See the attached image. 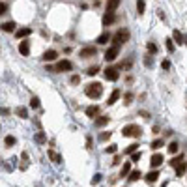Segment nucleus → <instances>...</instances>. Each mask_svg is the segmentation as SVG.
<instances>
[{"label": "nucleus", "mask_w": 187, "mask_h": 187, "mask_svg": "<svg viewBox=\"0 0 187 187\" xmlns=\"http://www.w3.org/2000/svg\"><path fill=\"white\" fill-rule=\"evenodd\" d=\"M144 10H146V2H144V0H137V11H138V15H142Z\"/></svg>", "instance_id": "nucleus-27"}, {"label": "nucleus", "mask_w": 187, "mask_h": 187, "mask_svg": "<svg viewBox=\"0 0 187 187\" xmlns=\"http://www.w3.org/2000/svg\"><path fill=\"white\" fill-rule=\"evenodd\" d=\"M47 154H49V159H53L54 163H62V155H60V154H56L54 150H49Z\"/></svg>", "instance_id": "nucleus-25"}, {"label": "nucleus", "mask_w": 187, "mask_h": 187, "mask_svg": "<svg viewBox=\"0 0 187 187\" xmlns=\"http://www.w3.org/2000/svg\"><path fill=\"white\" fill-rule=\"evenodd\" d=\"M118 53H120V47H118V45H111L109 49L105 51V60H107V62H112V60H116Z\"/></svg>", "instance_id": "nucleus-5"}, {"label": "nucleus", "mask_w": 187, "mask_h": 187, "mask_svg": "<svg viewBox=\"0 0 187 187\" xmlns=\"http://www.w3.org/2000/svg\"><path fill=\"white\" fill-rule=\"evenodd\" d=\"M30 107H32V109H39V98H37V96H34V98L30 99Z\"/></svg>", "instance_id": "nucleus-36"}, {"label": "nucleus", "mask_w": 187, "mask_h": 187, "mask_svg": "<svg viewBox=\"0 0 187 187\" xmlns=\"http://www.w3.org/2000/svg\"><path fill=\"white\" fill-rule=\"evenodd\" d=\"M163 146H165L163 138H157V140H154V142H152V150H159V148H163Z\"/></svg>", "instance_id": "nucleus-33"}, {"label": "nucleus", "mask_w": 187, "mask_h": 187, "mask_svg": "<svg viewBox=\"0 0 187 187\" xmlns=\"http://www.w3.org/2000/svg\"><path fill=\"white\" fill-rule=\"evenodd\" d=\"M0 114H4V116H8V114H10V109H6V107L2 109V107H0Z\"/></svg>", "instance_id": "nucleus-46"}, {"label": "nucleus", "mask_w": 187, "mask_h": 187, "mask_svg": "<svg viewBox=\"0 0 187 187\" xmlns=\"http://www.w3.org/2000/svg\"><path fill=\"white\" fill-rule=\"evenodd\" d=\"M86 148H88V150L92 148V137H88V138H86Z\"/></svg>", "instance_id": "nucleus-47"}, {"label": "nucleus", "mask_w": 187, "mask_h": 187, "mask_svg": "<svg viewBox=\"0 0 187 187\" xmlns=\"http://www.w3.org/2000/svg\"><path fill=\"white\" fill-rule=\"evenodd\" d=\"M105 79L107 80H118L120 79V71L116 67H107L105 69Z\"/></svg>", "instance_id": "nucleus-7"}, {"label": "nucleus", "mask_w": 187, "mask_h": 187, "mask_svg": "<svg viewBox=\"0 0 187 187\" xmlns=\"http://www.w3.org/2000/svg\"><path fill=\"white\" fill-rule=\"evenodd\" d=\"M73 69V64L69 62V60H60L51 71H54V73H62V71H71Z\"/></svg>", "instance_id": "nucleus-4"}, {"label": "nucleus", "mask_w": 187, "mask_h": 187, "mask_svg": "<svg viewBox=\"0 0 187 187\" xmlns=\"http://www.w3.org/2000/svg\"><path fill=\"white\" fill-rule=\"evenodd\" d=\"M165 47H167V51H168V53H174V49H176V47H174V41H172L170 37H167V41H165Z\"/></svg>", "instance_id": "nucleus-32"}, {"label": "nucleus", "mask_w": 187, "mask_h": 187, "mask_svg": "<svg viewBox=\"0 0 187 187\" xmlns=\"http://www.w3.org/2000/svg\"><path fill=\"white\" fill-rule=\"evenodd\" d=\"M161 165H163V155H161V154H154L152 159H150V167H152V170L157 168V167H161Z\"/></svg>", "instance_id": "nucleus-9"}, {"label": "nucleus", "mask_w": 187, "mask_h": 187, "mask_svg": "<svg viewBox=\"0 0 187 187\" xmlns=\"http://www.w3.org/2000/svg\"><path fill=\"white\" fill-rule=\"evenodd\" d=\"M181 161H185V159H183V154H181V155H176V157H172V159H170V161H168V165H170V167H174V168H176V167H178V165H180V163H181Z\"/></svg>", "instance_id": "nucleus-26"}, {"label": "nucleus", "mask_w": 187, "mask_h": 187, "mask_svg": "<svg viewBox=\"0 0 187 187\" xmlns=\"http://www.w3.org/2000/svg\"><path fill=\"white\" fill-rule=\"evenodd\" d=\"M84 94L90 99H99L103 96V84L101 82H90V84H86Z\"/></svg>", "instance_id": "nucleus-1"}, {"label": "nucleus", "mask_w": 187, "mask_h": 187, "mask_svg": "<svg viewBox=\"0 0 187 187\" xmlns=\"http://www.w3.org/2000/svg\"><path fill=\"white\" fill-rule=\"evenodd\" d=\"M118 163H120V155H116V157H114V161H112V165H118Z\"/></svg>", "instance_id": "nucleus-49"}, {"label": "nucleus", "mask_w": 187, "mask_h": 187, "mask_svg": "<svg viewBox=\"0 0 187 187\" xmlns=\"http://www.w3.org/2000/svg\"><path fill=\"white\" fill-rule=\"evenodd\" d=\"M127 39H129V32H127V30H118V32L112 36V45H118V47H120V45L125 43Z\"/></svg>", "instance_id": "nucleus-3"}, {"label": "nucleus", "mask_w": 187, "mask_h": 187, "mask_svg": "<svg viewBox=\"0 0 187 187\" xmlns=\"http://www.w3.org/2000/svg\"><path fill=\"white\" fill-rule=\"evenodd\" d=\"M30 34H32V28H28V26H23V28L15 30V37H17V39L26 37V36H30Z\"/></svg>", "instance_id": "nucleus-11"}, {"label": "nucleus", "mask_w": 187, "mask_h": 187, "mask_svg": "<svg viewBox=\"0 0 187 187\" xmlns=\"http://www.w3.org/2000/svg\"><path fill=\"white\" fill-rule=\"evenodd\" d=\"M155 53H157V45L154 41H150L148 43V54H155Z\"/></svg>", "instance_id": "nucleus-35"}, {"label": "nucleus", "mask_w": 187, "mask_h": 187, "mask_svg": "<svg viewBox=\"0 0 187 187\" xmlns=\"http://www.w3.org/2000/svg\"><path fill=\"white\" fill-rule=\"evenodd\" d=\"M111 135H112L111 131H105V133H101V135H99V140H101V142H107V140L111 138Z\"/></svg>", "instance_id": "nucleus-37"}, {"label": "nucleus", "mask_w": 187, "mask_h": 187, "mask_svg": "<svg viewBox=\"0 0 187 187\" xmlns=\"http://www.w3.org/2000/svg\"><path fill=\"white\" fill-rule=\"evenodd\" d=\"M98 71H99V67H98V66H92V67H88V71H86V73H88L90 77H94V75H98Z\"/></svg>", "instance_id": "nucleus-39"}, {"label": "nucleus", "mask_w": 187, "mask_h": 187, "mask_svg": "<svg viewBox=\"0 0 187 187\" xmlns=\"http://www.w3.org/2000/svg\"><path fill=\"white\" fill-rule=\"evenodd\" d=\"M15 23L13 21H8V23H2V24H0V28H2L4 32H15Z\"/></svg>", "instance_id": "nucleus-19"}, {"label": "nucleus", "mask_w": 187, "mask_h": 187, "mask_svg": "<svg viewBox=\"0 0 187 187\" xmlns=\"http://www.w3.org/2000/svg\"><path fill=\"white\" fill-rule=\"evenodd\" d=\"M174 170H176V176H178V178H181V176L185 174V170H187V165H185V161H181V163H180V165H178Z\"/></svg>", "instance_id": "nucleus-23"}, {"label": "nucleus", "mask_w": 187, "mask_h": 187, "mask_svg": "<svg viewBox=\"0 0 187 187\" xmlns=\"http://www.w3.org/2000/svg\"><path fill=\"white\" fill-rule=\"evenodd\" d=\"M105 152H107V154H116V152H118V146H116V144H109V146L105 148Z\"/></svg>", "instance_id": "nucleus-38"}, {"label": "nucleus", "mask_w": 187, "mask_h": 187, "mask_svg": "<svg viewBox=\"0 0 187 187\" xmlns=\"http://www.w3.org/2000/svg\"><path fill=\"white\" fill-rule=\"evenodd\" d=\"M15 114H17L19 118H23V120H26V118H28V109H26V107H17V109H15Z\"/></svg>", "instance_id": "nucleus-21"}, {"label": "nucleus", "mask_w": 187, "mask_h": 187, "mask_svg": "<svg viewBox=\"0 0 187 187\" xmlns=\"http://www.w3.org/2000/svg\"><path fill=\"white\" fill-rule=\"evenodd\" d=\"M99 181H101V174H96V176L92 178V181H90V183H92V185H98Z\"/></svg>", "instance_id": "nucleus-42"}, {"label": "nucleus", "mask_w": 187, "mask_h": 187, "mask_svg": "<svg viewBox=\"0 0 187 187\" xmlns=\"http://www.w3.org/2000/svg\"><path fill=\"white\" fill-rule=\"evenodd\" d=\"M135 152H138V144H129V146L124 150L125 155H131V154H135Z\"/></svg>", "instance_id": "nucleus-29"}, {"label": "nucleus", "mask_w": 187, "mask_h": 187, "mask_svg": "<svg viewBox=\"0 0 187 187\" xmlns=\"http://www.w3.org/2000/svg\"><path fill=\"white\" fill-rule=\"evenodd\" d=\"M157 15H159L161 19H165V13H163V10H157Z\"/></svg>", "instance_id": "nucleus-48"}, {"label": "nucleus", "mask_w": 187, "mask_h": 187, "mask_svg": "<svg viewBox=\"0 0 187 187\" xmlns=\"http://www.w3.org/2000/svg\"><path fill=\"white\" fill-rule=\"evenodd\" d=\"M111 39H112V36H111L109 32H103V34H101V36L98 37V43H99V45H107V43H109Z\"/></svg>", "instance_id": "nucleus-20"}, {"label": "nucleus", "mask_w": 187, "mask_h": 187, "mask_svg": "<svg viewBox=\"0 0 187 187\" xmlns=\"http://www.w3.org/2000/svg\"><path fill=\"white\" fill-rule=\"evenodd\" d=\"M56 56H58V53H56V51H53V49L43 53V60H45V62H54V60H56Z\"/></svg>", "instance_id": "nucleus-12"}, {"label": "nucleus", "mask_w": 187, "mask_h": 187, "mask_svg": "<svg viewBox=\"0 0 187 187\" xmlns=\"http://www.w3.org/2000/svg\"><path fill=\"white\" fill-rule=\"evenodd\" d=\"M114 19H116V15H114V13H109V11H105V15H103L101 23H103V26H109V24H112V23H114Z\"/></svg>", "instance_id": "nucleus-13"}, {"label": "nucleus", "mask_w": 187, "mask_h": 187, "mask_svg": "<svg viewBox=\"0 0 187 187\" xmlns=\"http://www.w3.org/2000/svg\"><path fill=\"white\" fill-rule=\"evenodd\" d=\"M19 53L23 54V56H28V53H30V43L24 39V41H19Z\"/></svg>", "instance_id": "nucleus-10"}, {"label": "nucleus", "mask_w": 187, "mask_h": 187, "mask_svg": "<svg viewBox=\"0 0 187 187\" xmlns=\"http://www.w3.org/2000/svg\"><path fill=\"white\" fill-rule=\"evenodd\" d=\"M124 103H125V105H131V103H133V94H131V92H125V94H124Z\"/></svg>", "instance_id": "nucleus-34"}, {"label": "nucleus", "mask_w": 187, "mask_h": 187, "mask_svg": "<svg viewBox=\"0 0 187 187\" xmlns=\"http://www.w3.org/2000/svg\"><path fill=\"white\" fill-rule=\"evenodd\" d=\"M129 172H131V163L125 161V163L122 165V168H120V176H122V178H124V176H129Z\"/></svg>", "instance_id": "nucleus-22"}, {"label": "nucleus", "mask_w": 187, "mask_h": 187, "mask_svg": "<svg viewBox=\"0 0 187 187\" xmlns=\"http://www.w3.org/2000/svg\"><path fill=\"white\" fill-rule=\"evenodd\" d=\"M140 157H142V154H140V152L131 154V161H133V163H138V161H140Z\"/></svg>", "instance_id": "nucleus-40"}, {"label": "nucleus", "mask_w": 187, "mask_h": 187, "mask_svg": "<svg viewBox=\"0 0 187 187\" xmlns=\"http://www.w3.org/2000/svg\"><path fill=\"white\" fill-rule=\"evenodd\" d=\"M167 148H168V154H178V150H180V144H178V142H170Z\"/></svg>", "instance_id": "nucleus-31"}, {"label": "nucleus", "mask_w": 187, "mask_h": 187, "mask_svg": "<svg viewBox=\"0 0 187 187\" xmlns=\"http://www.w3.org/2000/svg\"><path fill=\"white\" fill-rule=\"evenodd\" d=\"M172 41L178 45H183V34L180 30H172Z\"/></svg>", "instance_id": "nucleus-18"}, {"label": "nucleus", "mask_w": 187, "mask_h": 187, "mask_svg": "<svg viewBox=\"0 0 187 187\" xmlns=\"http://www.w3.org/2000/svg\"><path fill=\"white\" fill-rule=\"evenodd\" d=\"M120 96H122V92H120L118 88H116V90H112V94L109 96V101H107V103H109V105H114V103L120 99Z\"/></svg>", "instance_id": "nucleus-15"}, {"label": "nucleus", "mask_w": 187, "mask_h": 187, "mask_svg": "<svg viewBox=\"0 0 187 187\" xmlns=\"http://www.w3.org/2000/svg\"><path fill=\"white\" fill-rule=\"evenodd\" d=\"M120 2H122V0H107V11L109 13H114L116 8L120 6Z\"/></svg>", "instance_id": "nucleus-14"}, {"label": "nucleus", "mask_w": 187, "mask_h": 187, "mask_svg": "<svg viewBox=\"0 0 187 187\" xmlns=\"http://www.w3.org/2000/svg\"><path fill=\"white\" fill-rule=\"evenodd\" d=\"M144 64H146L148 67H152V54H148V56L144 58Z\"/></svg>", "instance_id": "nucleus-44"}, {"label": "nucleus", "mask_w": 187, "mask_h": 187, "mask_svg": "<svg viewBox=\"0 0 187 187\" xmlns=\"http://www.w3.org/2000/svg\"><path fill=\"white\" fill-rule=\"evenodd\" d=\"M140 176H142L140 170H131L129 172V181H137V180H140Z\"/></svg>", "instance_id": "nucleus-30"}, {"label": "nucleus", "mask_w": 187, "mask_h": 187, "mask_svg": "<svg viewBox=\"0 0 187 187\" xmlns=\"http://www.w3.org/2000/svg\"><path fill=\"white\" fill-rule=\"evenodd\" d=\"M109 124V116H98L96 120H94V125L96 127H105Z\"/></svg>", "instance_id": "nucleus-17"}, {"label": "nucleus", "mask_w": 187, "mask_h": 187, "mask_svg": "<svg viewBox=\"0 0 187 187\" xmlns=\"http://www.w3.org/2000/svg\"><path fill=\"white\" fill-rule=\"evenodd\" d=\"M34 138H36V142H39V144H45V142H47V138H45V133H43V131H37Z\"/></svg>", "instance_id": "nucleus-28"}, {"label": "nucleus", "mask_w": 187, "mask_h": 187, "mask_svg": "<svg viewBox=\"0 0 187 187\" xmlns=\"http://www.w3.org/2000/svg\"><path fill=\"white\" fill-rule=\"evenodd\" d=\"M69 82H71V84H79V82H80V75H71Z\"/></svg>", "instance_id": "nucleus-41"}, {"label": "nucleus", "mask_w": 187, "mask_h": 187, "mask_svg": "<svg viewBox=\"0 0 187 187\" xmlns=\"http://www.w3.org/2000/svg\"><path fill=\"white\" fill-rule=\"evenodd\" d=\"M84 112H86V116H88V118L96 120V118L99 116V107H98V105H90V107H86V111H84Z\"/></svg>", "instance_id": "nucleus-8"}, {"label": "nucleus", "mask_w": 187, "mask_h": 187, "mask_svg": "<svg viewBox=\"0 0 187 187\" xmlns=\"http://www.w3.org/2000/svg\"><path fill=\"white\" fill-rule=\"evenodd\" d=\"M96 54H98V49H96V47H82L80 53H79L80 58H92V56H96Z\"/></svg>", "instance_id": "nucleus-6"}, {"label": "nucleus", "mask_w": 187, "mask_h": 187, "mask_svg": "<svg viewBox=\"0 0 187 187\" xmlns=\"http://www.w3.org/2000/svg\"><path fill=\"white\" fill-rule=\"evenodd\" d=\"M15 142H17V138H15L13 135H6V137H4V144H6L8 148H11V146H15Z\"/></svg>", "instance_id": "nucleus-24"}, {"label": "nucleus", "mask_w": 187, "mask_h": 187, "mask_svg": "<svg viewBox=\"0 0 187 187\" xmlns=\"http://www.w3.org/2000/svg\"><path fill=\"white\" fill-rule=\"evenodd\" d=\"M6 10H8L6 2H0V13H6Z\"/></svg>", "instance_id": "nucleus-45"}, {"label": "nucleus", "mask_w": 187, "mask_h": 187, "mask_svg": "<svg viewBox=\"0 0 187 187\" xmlns=\"http://www.w3.org/2000/svg\"><path fill=\"white\" fill-rule=\"evenodd\" d=\"M161 67H163L165 71H168V69H170V60H163V62H161Z\"/></svg>", "instance_id": "nucleus-43"}, {"label": "nucleus", "mask_w": 187, "mask_h": 187, "mask_svg": "<svg viewBox=\"0 0 187 187\" xmlns=\"http://www.w3.org/2000/svg\"><path fill=\"white\" fill-rule=\"evenodd\" d=\"M122 135L124 137H140L142 135V127L140 125H137V124H129V125H124V129H122Z\"/></svg>", "instance_id": "nucleus-2"}, {"label": "nucleus", "mask_w": 187, "mask_h": 187, "mask_svg": "<svg viewBox=\"0 0 187 187\" xmlns=\"http://www.w3.org/2000/svg\"><path fill=\"white\" fill-rule=\"evenodd\" d=\"M144 180H146L148 183H154V181H157V180H159V172H157V170H150V172L144 176Z\"/></svg>", "instance_id": "nucleus-16"}]
</instances>
